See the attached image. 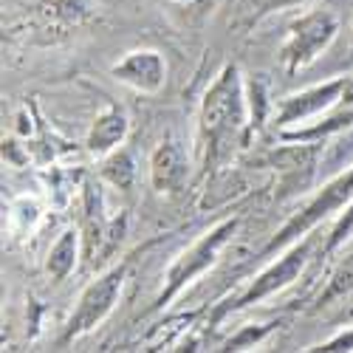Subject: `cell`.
I'll use <instances>...</instances> for the list:
<instances>
[{
    "mask_svg": "<svg viewBox=\"0 0 353 353\" xmlns=\"http://www.w3.org/2000/svg\"><path fill=\"white\" fill-rule=\"evenodd\" d=\"M243 128V91L238 68H226L218 82L212 85V91L203 99L201 110V130L207 139V161H218L226 153H232L234 141L241 136Z\"/></svg>",
    "mask_w": 353,
    "mask_h": 353,
    "instance_id": "6da1fadb",
    "label": "cell"
},
{
    "mask_svg": "<svg viewBox=\"0 0 353 353\" xmlns=\"http://www.w3.org/2000/svg\"><path fill=\"white\" fill-rule=\"evenodd\" d=\"M234 232V221H226V223H221L218 229H212L210 234H203V238L184 254V257H179V263L170 269V283H167V288H164V294L159 297V305H164V303H170L175 294H179L195 274H201L207 266H212V263L218 260V252L226 246V241H229V234Z\"/></svg>",
    "mask_w": 353,
    "mask_h": 353,
    "instance_id": "7a4b0ae2",
    "label": "cell"
},
{
    "mask_svg": "<svg viewBox=\"0 0 353 353\" xmlns=\"http://www.w3.org/2000/svg\"><path fill=\"white\" fill-rule=\"evenodd\" d=\"M336 32V20L328 12H316L303 17L300 23H294L291 37L283 48V65L288 71H297L303 65H308L314 57L328 46V40Z\"/></svg>",
    "mask_w": 353,
    "mask_h": 353,
    "instance_id": "3957f363",
    "label": "cell"
},
{
    "mask_svg": "<svg viewBox=\"0 0 353 353\" xmlns=\"http://www.w3.org/2000/svg\"><path fill=\"white\" fill-rule=\"evenodd\" d=\"M122 283H125V266L119 269H110L102 280H97L94 285H88V291L79 297V305L68 322V331H65V339H74L85 331H91L97 322L113 308L116 297L122 291Z\"/></svg>",
    "mask_w": 353,
    "mask_h": 353,
    "instance_id": "277c9868",
    "label": "cell"
},
{
    "mask_svg": "<svg viewBox=\"0 0 353 353\" xmlns=\"http://www.w3.org/2000/svg\"><path fill=\"white\" fill-rule=\"evenodd\" d=\"M353 195V170L345 175V179H339V181H334L331 187H325L322 190V195L316 198V201H311L308 207L294 218L288 226H283V232L277 234V238L272 241V246H269V252H274V249H280V246H285L291 238H297L300 232H305L308 226H314L319 218H325L331 210H336V207H342V203L347 201Z\"/></svg>",
    "mask_w": 353,
    "mask_h": 353,
    "instance_id": "5b68a950",
    "label": "cell"
},
{
    "mask_svg": "<svg viewBox=\"0 0 353 353\" xmlns=\"http://www.w3.org/2000/svg\"><path fill=\"white\" fill-rule=\"evenodd\" d=\"M305 260H308V243H300L297 249H291L280 263H274L272 269H266L263 272L254 283H252V288L243 294V297H238L232 305H223L221 311H218V316L223 314V311H229V308H243V305H252V303H260L263 297H269L272 291H277V288H283V285H288L294 277H297L300 272H303V266H305Z\"/></svg>",
    "mask_w": 353,
    "mask_h": 353,
    "instance_id": "8992f818",
    "label": "cell"
},
{
    "mask_svg": "<svg viewBox=\"0 0 353 353\" xmlns=\"http://www.w3.org/2000/svg\"><path fill=\"white\" fill-rule=\"evenodd\" d=\"M164 74H167V65L159 51H133L119 65H113L116 79L133 85L136 91H144V94L159 91L164 85Z\"/></svg>",
    "mask_w": 353,
    "mask_h": 353,
    "instance_id": "52a82bcc",
    "label": "cell"
},
{
    "mask_svg": "<svg viewBox=\"0 0 353 353\" xmlns=\"http://www.w3.org/2000/svg\"><path fill=\"white\" fill-rule=\"evenodd\" d=\"M150 172H153V184L159 192H175L181 190L187 181V156L175 141L161 144L153 153L150 161Z\"/></svg>",
    "mask_w": 353,
    "mask_h": 353,
    "instance_id": "ba28073f",
    "label": "cell"
},
{
    "mask_svg": "<svg viewBox=\"0 0 353 353\" xmlns=\"http://www.w3.org/2000/svg\"><path fill=\"white\" fill-rule=\"evenodd\" d=\"M125 133H128L125 113H122L119 108H108V110L99 116V119H97L91 136H88V147H91L97 156H102V153L113 150V147L125 139Z\"/></svg>",
    "mask_w": 353,
    "mask_h": 353,
    "instance_id": "9c48e42d",
    "label": "cell"
},
{
    "mask_svg": "<svg viewBox=\"0 0 353 353\" xmlns=\"http://www.w3.org/2000/svg\"><path fill=\"white\" fill-rule=\"evenodd\" d=\"M345 91V79H336V82H328V85H322V88H314V91L303 94V97H294L283 105V113H280V119L283 122H291V119H297V116H308L319 108H325L331 105L339 94Z\"/></svg>",
    "mask_w": 353,
    "mask_h": 353,
    "instance_id": "30bf717a",
    "label": "cell"
},
{
    "mask_svg": "<svg viewBox=\"0 0 353 353\" xmlns=\"http://www.w3.org/2000/svg\"><path fill=\"white\" fill-rule=\"evenodd\" d=\"M74 260H77V234L65 232L48 254V274L54 280H65L68 272L74 269Z\"/></svg>",
    "mask_w": 353,
    "mask_h": 353,
    "instance_id": "8fae6325",
    "label": "cell"
},
{
    "mask_svg": "<svg viewBox=\"0 0 353 353\" xmlns=\"http://www.w3.org/2000/svg\"><path fill=\"white\" fill-rule=\"evenodd\" d=\"M105 175H108V181L113 187H119V190H128L133 184V175H136V167L130 161L128 153H116L105 161Z\"/></svg>",
    "mask_w": 353,
    "mask_h": 353,
    "instance_id": "7c38bea8",
    "label": "cell"
},
{
    "mask_svg": "<svg viewBox=\"0 0 353 353\" xmlns=\"http://www.w3.org/2000/svg\"><path fill=\"white\" fill-rule=\"evenodd\" d=\"M350 291H353V254L339 263V269H336L334 277H331L328 291L322 294V303H331V300H336V297H345V294H350Z\"/></svg>",
    "mask_w": 353,
    "mask_h": 353,
    "instance_id": "4fadbf2b",
    "label": "cell"
},
{
    "mask_svg": "<svg viewBox=\"0 0 353 353\" xmlns=\"http://www.w3.org/2000/svg\"><path fill=\"white\" fill-rule=\"evenodd\" d=\"M252 97L257 99V102H252V108H254V125H263V110H266V97H263V82H260V79H254V82H252Z\"/></svg>",
    "mask_w": 353,
    "mask_h": 353,
    "instance_id": "5bb4252c",
    "label": "cell"
},
{
    "mask_svg": "<svg viewBox=\"0 0 353 353\" xmlns=\"http://www.w3.org/2000/svg\"><path fill=\"white\" fill-rule=\"evenodd\" d=\"M266 331H269V325H263V328H246L241 336H234V339L229 342V350H238V347H243L246 342H257Z\"/></svg>",
    "mask_w": 353,
    "mask_h": 353,
    "instance_id": "9a60e30c",
    "label": "cell"
},
{
    "mask_svg": "<svg viewBox=\"0 0 353 353\" xmlns=\"http://www.w3.org/2000/svg\"><path fill=\"white\" fill-rule=\"evenodd\" d=\"M350 229H353V207L347 210V215H345V218L339 221V226L334 229V234H331V243H328V246L334 249L336 243H342V241L347 238V232H350Z\"/></svg>",
    "mask_w": 353,
    "mask_h": 353,
    "instance_id": "2e32d148",
    "label": "cell"
},
{
    "mask_svg": "<svg viewBox=\"0 0 353 353\" xmlns=\"http://www.w3.org/2000/svg\"><path fill=\"white\" fill-rule=\"evenodd\" d=\"M294 3H305V0H254V12L257 14H266V12H274V9L294 6Z\"/></svg>",
    "mask_w": 353,
    "mask_h": 353,
    "instance_id": "e0dca14e",
    "label": "cell"
},
{
    "mask_svg": "<svg viewBox=\"0 0 353 353\" xmlns=\"http://www.w3.org/2000/svg\"><path fill=\"white\" fill-rule=\"evenodd\" d=\"M347 345H353V334H350V336H342V339H336V342H328L322 350H342V347H347Z\"/></svg>",
    "mask_w": 353,
    "mask_h": 353,
    "instance_id": "ac0fdd59",
    "label": "cell"
}]
</instances>
